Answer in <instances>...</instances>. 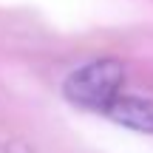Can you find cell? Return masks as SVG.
<instances>
[{
    "label": "cell",
    "instance_id": "1",
    "mask_svg": "<svg viewBox=\"0 0 153 153\" xmlns=\"http://www.w3.org/2000/svg\"><path fill=\"white\" fill-rule=\"evenodd\" d=\"M125 65L116 57H99L74 68L62 82V94L71 105L88 111H105L122 91Z\"/></svg>",
    "mask_w": 153,
    "mask_h": 153
},
{
    "label": "cell",
    "instance_id": "2",
    "mask_svg": "<svg viewBox=\"0 0 153 153\" xmlns=\"http://www.w3.org/2000/svg\"><path fill=\"white\" fill-rule=\"evenodd\" d=\"M105 114L122 128H131L139 133H153V99L139 94H119L105 108Z\"/></svg>",
    "mask_w": 153,
    "mask_h": 153
},
{
    "label": "cell",
    "instance_id": "3",
    "mask_svg": "<svg viewBox=\"0 0 153 153\" xmlns=\"http://www.w3.org/2000/svg\"><path fill=\"white\" fill-rule=\"evenodd\" d=\"M3 153H37L28 142H20V139H11V142L3 145Z\"/></svg>",
    "mask_w": 153,
    "mask_h": 153
}]
</instances>
